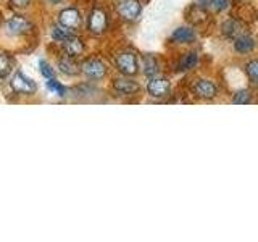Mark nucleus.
Here are the masks:
<instances>
[{
    "mask_svg": "<svg viewBox=\"0 0 258 242\" xmlns=\"http://www.w3.org/2000/svg\"><path fill=\"white\" fill-rule=\"evenodd\" d=\"M108 26V16L105 13L102 8L95 7L94 10L89 15V31L95 36H100L105 32Z\"/></svg>",
    "mask_w": 258,
    "mask_h": 242,
    "instance_id": "obj_1",
    "label": "nucleus"
},
{
    "mask_svg": "<svg viewBox=\"0 0 258 242\" xmlns=\"http://www.w3.org/2000/svg\"><path fill=\"white\" fill-rule=\"evenodd\" d=\"M12 87H13V91L15 92H18V94H24V95H31V94H34L36 92V83L32 79L26 78L23 75V73L20 71H16L13 78H12Z\"/></svg>",
    "mask_w": 258,
    "mask_h": 242,
    "instance_id": "obj_2",
    "label": "nucleus"
},
{
    "mask_svg": "<svg viewBox=\"0 0 258 242\" xmlns=\"http://www.w3.org/2000/svg\"><path fill=\"white\" fill-rule=\"evenodd\" d=\"M81 70L83 73L91 79H102L107 75V67L99 60V58H87L81 65Z\"/></svg>",
    "mask_w": 258,
    "mask_h": 242,
    "instance_id": "obj_3",
    "label": "nucleus"
},
{
    "mask_svg": "<svg viewBox=\"0 0 258 242\" xmlns=\"http://www.w3.org/2000/svg\"><path fill=\"white\" fill-rule=\"evenodd\" d=\"M169 91H171V84L165 78H153L147 84V92L153 99H163L169 94Z\"/></svg>",
    "mask_w": 258,
    "mask_h": 242,
    "instance_id": "obj_4",
    "label": "nucleus"
},
{
    "mask_svg": "<svg viewBox=\"0 0 258 242\" xmlns=\"http://www.w3.org/2000/svg\"><path fill=\"white\" fill-rule=\"evenodd\" d=\"M116 8H118L119 16H123V18L127 21L136 20L137 16L141 15V10H142L139 0H119Z\"/></svg>",
    "mask_w": 258,
    "mask_h": 242,
    "instance_id": "obj_5",
    "label": "nucleus"
},
{
    "mask_svg": "<svg viewBox=\"0 0 258 242\" xmlns=\"http://www.w3.org/2000/svg\"><path fill=\"white\" fill-rule=\"evenodd\" d=\"M116 67L118 70L126 76H133L137 73V58L133 52H123L118 55L116 58Z\"/></svg>",
    "mask_w": 258,
    "mask_h": 242,
    "instance_id": "obj_6",
    "label": "nucleus"
},
{
    "mask_svg": "<svg viewBox=\"0 0 258 242\" xmlns=\"http://www.w3.org/2000/svg\"><path fill=\"white\" fill-rule=\"evenodd\" d=\"M31 28H32V24L29 23V20H26L24 16H20V15H15L7 21V29L13 36L28 34V32L31 31Z\"/></svg>",
    "mask_w": 258,
    "mask_h": 242,
    "instance_id": "obj_7",
    "label": "nucleus"
},
{
    "mask_svg": "<svg viewBox=\"0 0 258 242\" xmlns=\"http://www.w3.org/2000/svg\"><path fill=\"white\" fill-rule=\"evenodd\" d=\"M60 24L71 31L81 28V15L76 8H64L60 13Z\"/></svg>",
    "mask_w": 258,
    "mask_h": 242,
    "instance_id": "obj_8",
    "label": "nucleus"
},
{
    "mask_svg": "<svg viewBox=\"0 0 258 242\" xmlns=\"http://www.w3.org/2000/svg\"><path fill=\"white\" fill-rule=\"evenodd\" d=\"M113 87L121 95H134L139 92V84L129 78H116L113 81Z\"/></svg>",
    "mask_w": 258,
    "mask_h": 242,
    "instance_id": "obj_9",
    "label": "nucleus"
},
{
    "mask_svg": "<svg viewBox=\"0 0 258 242\" xmlns=\"http://www.w3.org/2000/svg\"><path fill=\"white\" fill-rule=\"evenodd\" d=\"M218 89L216 86L212 83V81H207V79H199L196 84H194V94L200 99H213L216 95Z\"/></svg>",
    "mask_w": 258,
    "mask_h": 242,
    "instance_id": "obj_10",
    "label": "nucleus"
},
{
    "mask_svg": "<svg viewBox=\"0 0 258 242\" xmlns=\"http://www.w3.org/2000/svg\"><path fill=\"white\" fill-rule=\"evenodd\" d=\"M63 44V50L67 55L70 56H78L84 52V44H83V40H81L79 37L76 36H71L70 39H67Z\"/></svg>",
    "mask_w": 258,
    "mask_h": 242,
    "instance_id": "obj_11",
    "label": "nucleus"
},
{
    "mask_svg": "<svg viewBox=\"0 0 258 242\" xmlns=\"http://www.w3.org/2000/svg\"><path fill=\"white\" fill-rule=\"evenodd\" d=\"M58 68L64 73V75H68V76H75V75H78V73L81 71V67L75 62V56H70V55H67L64 58H61L58 62Z\"/></svg>",
    "mask_w": 258,
    "mask_h": 242,
    "instance_id": "obj_12",
    "label": "nucleus"
},
{
    "mask_svg": "<svg viewBox=\"0 0 258 242\" xmlns=\"http://www.w3.org/2000/svg\"><path fill=\"white\" fill-rule=\"evenodd\" d=\"M234 48H236V52L239 53H247L250 50H253L255 48V39L250 37V36H245L242 34L236 39V42H234Z\"/></svg>",
    "mask_w": 258,
    "mask_h": 242,
    "instance_id": "obj_13",
    "label": "nucleus"
},
{
    "mask_svg": "<svg viewBox=\"0 0 258 242\" xmlns=\"http://www.w3.org/2000/svg\"><path fill=\"white\" fill-rule=\"evenodd\" d=\"M223 32L228 37H236L237 39L239 36H242V26H240V23L229 20V21H226L223 24Z\"/></svg>",
    "mask_w": 258,
    "mask_h": 242,
    "instance_id": "obj_14",
    "label": "nucleus"
},
{
    "mask_svg": "<svg viewBox=\"0 0 258 242\" xmlns=\"http://www.w3.org/2000/svg\"><path fill=\"white\" fill-rule=\"evenodd\" d=\"M194 39H196V32L190 28H179L173 34V40H176V42H190Z\"/></svg>",
    "mask_w": 258,
    "mask_h": 242,
    "instance_id": "obj_15",
    "label": "nucleus"
},
{
    "mask_svg": "<svg viewBox=\"0 0 258 242\" xmlns=\"http://www.w3.org/2000/svg\"><path fill=\"white\" fill-rule=\"evenodd\" d=\"M144 73L147 76H155L158 73V63L155 60V56L152 55H144Z\"/></svg>",
    "mask_w": 258,
    "mask_h": 242,
    "instance_id": "obj_16",
    "label": "nucleus"
},
{
    "mask_svg": "<svg viewBox=\"0 0 258 242\" xmlns=\"http://www.w3.org/2000/svg\"><path fill=\"white\" fill-rule=\"evenodd\" d=\"M245 73L248 76L250 84L253 87H258V60H252L245 65Z\"/></svg>",
    "mask_w": 258,
    "mask_h": 242,
    "instance_id": "obj_17",
    "label": "nucleus"
},
{
    "mask_svg": "<svg viewBox=\"0 0 258 242\" xmlns=\"http://www.w3.org/2000/svg\"><path fill=\"white\" fill-rule=\"evenodd\" d=\"M13 70V60L10 55L0 53V78H7Z\"/></svg>",
    "mask_w": 258,
    "mask_h": 242,
    "instance_id": "obj_18",
    "label": "nucleus"
},
{
    "mask_svg": "<svg viewBox=\"0 0 258 242\" xmlns=\"http://www.w3.org/2000/svg\"><path fill=\"white\" fill-rule=\"evenodd\" d=\"M71 36H73V31L61 26V24L60 26H53V29H52V37L55 40H58V42H64V40L70 39Z\"/></svg>",
    "mask_w": 258,
    "mask_h": 242,
    "instance_id": "obj_19",
    "label": "nucleus"
},
{
    "mask_svg": "<svg viewBox=\"0 0 258 242\" xmlns=\"http://www.w3.org/2000/svg\"><path fill=\"white\" fill-rule=\"evenodd\" d=\"M250 102H252V94H250L248 91H239L232 97L234 105H247Z\"/></svg>",
    "mask_w": 258,
    "mask_h": 242,
    "instance_id": "obj_20",
    "label": "nucleus"
},
{
    "mask_svg": "<svg viewBox=\"0 0 258 242\" xmlns=\"http://www.w3.org/2000/svg\"><path fill=\"white\" fill-rule=\"evenodd\" d=\"M47 89H48L50 92L56 94L58 97H64V95H67V87H64L63 84H60L58 81H55V79H48Z\"/></svg>",
    "mask_w": 258,
    "mask_h": 242,
    "instance_id": "obj_21",
    "label": "nucleus"
},
{
    "mask_svg": "<svg viewBox=\"0 0 258 242\" xmlns=\"http://www.w3.org/2000/svg\"><path fill=\"white\" fill-rule=\"evenodd\" d=\"M196 63H197V55L196 53H187V55H184L182 56V60L179 62V70H190L196 67Z\"/></svg>",
    "mask_w": 258,
    "mask_h": 242,
    "instance_id": "obj_22",
    "label": "nucleus"
},
{
    "mask_svg": "<svg viewBox=\"0 0 258 242\" xmlns=\"http://www.w3.org/2000/svg\"><path fill=\"white\" fill-rule=\"evenodd\" d=\"M39 67H40V73H42V76H45L47 79H55V70L47 62H40Z\"/></svg>",
    "mask_w": 258,
    "mask_h": 242,
    "instance_id": "obj_23",
    "label": "nucleus"
},
{
    "mask_svg": "<svg viewBox=\"0 0 258 242\" xmlns=\"http://www.w3.org/2000/svg\"><path fill=\"white\" fill-rule=\"evenodd\" d=\"M212 7L215 8L216 12H221V10H224L226 7H228V4H229V0H212Z\"/></svg>",
    "mask_w": 258,
    "mask_h": 242,
    "instance_id": "obj_24",
    "label": "nucleus"
},
{
    "mask_svg": "<svg viewBox=\"0 0 258 242\" xmlns=\"http://www.w3.org/2000/svg\"><path fill=\"white\" fill-rule=\"evenodd\" d=\"M31 0H10V4L16 8H24V7H28L29 5Z\"/></svg>",
    "mask_w": 258,
    "mask_h": 242,
    "instance_id": "obj_25",
    "label": "nucleus"
},
{
    "mask_svg": "<svg viewBox=\"0 0 258 242\" xmlns=\"http://www.w3.org/2000/svg\"><path fill=\"white\" fill-rule=\"evenodd\" d=\"M48 2H52V4H58V2H61V0H48Z\"/></svg>",
    "mask_w": 258,
    "mask_h": 242,
    "instance_id": "obj_26",
    "label": "nucleus"
},
{
    "mask_svg": "<svg viewBox=\"0 0 258 242\" xmlns=\"http://www.w3.org/2000/svg\"><path fill=\"white\" fill-rule=\"evenodd\" d=\"M0 23H2V15H0Z\"/></svg>",
    "mask_w": 258,
    "mask_h": 242,
    "instance_id": "obj_27",
    "label": "nucleus"
}]
</instances>
